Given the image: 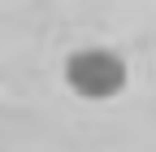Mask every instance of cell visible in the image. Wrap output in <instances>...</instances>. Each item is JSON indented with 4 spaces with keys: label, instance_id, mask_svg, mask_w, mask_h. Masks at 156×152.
Here are the masks:
<instances>
[{
    "label": "cell",
    "instance_id": "6da1fadb",
    "mask_svg": "<svg viewBox=\"0 0 156 152\" xmlns=\"http://www.w3.org/2000/svg\"><path fill=\"white\" fill-rule=\"evenodd\" d=\"M65 87L83 100H113L126 87V61L113 48H78L65 56Z\"/></svg>",
    "mask_w": 156,
    "mask_h": 152
}]
</instances>
